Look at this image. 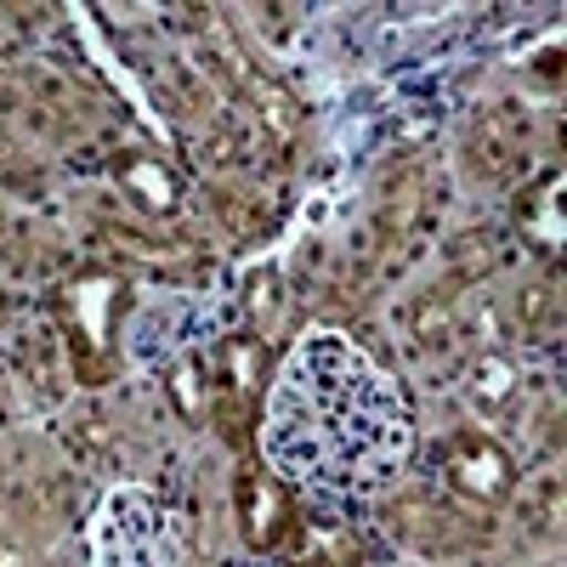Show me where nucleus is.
<instances>
[{
  "instance_id": "obj_1",
  "label": "nucleus",
  "mask_w": 567,
  "mask_h": 567,
  "mask_svg": "<svg viewBox=\"0 0 567 567\" xmlns=\"http://www.w3.org/2000/svg\"><path fill=\"white\" fill-rule=\"evenodd\" d=\"M443 477H449L460 494L494 505V499H505V494L516 488V460H511V449H499L494 437L465 432V437H454V443L443 449Z\"/></svg>"
},
{
  "instance_id": "obj_2",
  "label": "nucleus",
  "mask_w": 567,
  "mask_h": 567,
  "mask_svg": "<svg viewBox=\"0 0 567 567\" xmlns=\"http://www.w3.org/2000/svg\"><path fill=\"white\" fill-rule=\"evenodd\" d=\"M233 499H239V523H245V539L256 550H272L290 534V494H284V483L267 477V471H245Z\"/></svg>"
},
{
  "instance_id": "obj_3",
  "label": "nucleus",
  "mask_w": 567,
  "mask_h": 567,
  "mask_svg": "<svg viewBox=\"0 0 567 567\" xmlns=\"http://www.w3.org/2000/svg\"><path fill=\"white\" fill-rule=\"evenodd\" d=\"M516 392H523V369H516L499 347H483L477 358H471L465 369V398L477 403L483 414H505L516 403Z\"/></svg>"
},
{
  "instance_id": "obj_4",
  "label": "nucleus",
  "mask_w": 567,
  "mask_h": 567,
  "mask_svg": "<svg viewBox=\"0 0 567 567\" xmlns=\"http://www.w3.org/2000/svg\"><path fill=\"white\" fill-rule=\"evenodd\" d=\"M221 369H227L233 398L256 403L261 398V381H267V347L256 336H233V341H221Z\"/></svg>"
},
{
  "instance_id": "obj_5",
  "label": "nucleus",
  "mask_w": 567,
  "mask_h": 567,
  "mask_svg": "<svg viewBox=\"0 0 567 567\" xmlns=\"http://www.w3.org/2000/svg\"><path fill=\"white\" fill-rule=\"evenodd\" d=\"M261 148H267V125L250 109H227L221 125H216V159L221 165H250V159H261Z\"/></svg>"
},
{
  "instance_id": "obj_6",
  "label": "nucleus",
  "mask_w": 567,
  "mask_h": 567,
  "mask_svg": "<svg viewBox=\"0 0 567 567\" xmlns=\"http://www.w3.org/2000/svg\"><path fill=\"white\" fill-rule=\"evenodd\" d=\"M409 336L420 341V347H449L454 336H460V312H454V301L449 296H420L414 307H409Z\"/></svg>"
},
{
  "instance_id": "obj_7",
  "label": "nucleus",
  "mask_w": 567,
  "mask_h": 567,
  "mask_svg": "<svg viewBox=\"0 0 567 567\" xmlns=\"http://www.w3.org/2000/svg\"><path fill=\"white\" fill-rule=\"evenodd\" d=\"M499 239L488 227H471V233H460L454 239V250H449V267H454V278L460 284H477V278H488L494 267H499V250H494Z\"/></svg>"
},
{
  "instance_id": "obj_8",
  "label": "nucleus",
  "mask_w": 567,
  "mask_h": 567,
  "mask_svg": "<svg viewBox=\"0 0 567 567\" xmlns=\"http://www.w3.org/2000/svg\"><path fill=\"white\" fill-rule=\"evenodd\" d=\"M516 323H523L534 341H545V329L556 336V329H561V296H556V284H550V290H545V284L516 290Z\"/></svg>"
},
{
  "instance_id": "obj_9",
  "label": "nucleus",
  "mask_w": 567,
  "mask_h": 567,
  "mask_svg": "<svg viewBox=\"0 0 567 567\" xmlns=\"http://www.w3.org/2000/svg\"><path fill=\"white\" fill-rule=\"evenodd\" d=\"M171 398H176V409H182V420H205V409H210V386H205V369H199V358H176L171 363Z\"/></svg>"
},
{
  "instance_id": "obj_10",
  "label": "nucleus",
  "mask_w": 567,
  "mask_h": 567,
  "mask_svg": "<svg viewBox=\"0 0 567 567\" xmlns=\"http://www.w3.org/2000/svg\"><path fill=\"white\" fill-rule=\"evenodd\" d=\"M245 312H250L256 329H272V323H278V312H284V278H278L272 267H256V272H250Z\"/></svg>"
},
{
  "instance_id": "obj_11",
  "label": "nucleus",
  "mask_w": 567,
  "mask_h": 567,
  "mask_svg": "<svg viewBox=\"0 0 567 567\" xmlns=\"http://www.w3.org/2000/svg\"><path fill=\"white\" fill-rule=\"evenodd\" d=\"M556 194H561V182L550 187V199H528V233H534V245H545L550 256L561 250V210H556Z\"/></svg>"
},
{
  "instance_id": "obj_12",
  "label": "nucleus",
  "mask_w": 567,
  "mask_h": 567,
  "mask_svg": "<svg viewBox=\"0 0 567 567\" xmlns=\"http://www.w3.org/2000/svg\"><path fill=\"white\" fill-rule=\"evenodd\" d=\"M125 182L136 187L142 199H148V210H165V205H171V182H165V171H159V165H148V159H136V165L125 171Z\"/></svg>"
},
{
  "instance_id": "obj_13",
  "label": "nucleus",
  "mask_w": 567,
  "mask_h": 567,
  "mask_svg": "<svg viewBox=\"0 0 567 567\" xmlns=\"http://www.w3.org/2000/svg\"><path fill=\"white\" fill-rule=\"evenodd\" d=\"M0 567H29V550L7 539V545H0Z\"/></svg>"
}]
</instances>
